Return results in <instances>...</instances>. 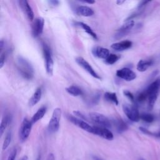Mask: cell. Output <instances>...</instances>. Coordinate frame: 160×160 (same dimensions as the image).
<instances>
[{
    "mask_svg": "<svg viewBox=\"0 0 160 160\" xmlns=\"http://www.w3.org/2000/svg\"><path fill=\"white\" fill-rule=\"evenodd\" d=\"M16 66L21 75L26 79H31L34 76V69L31 63L25 58L18 56Z\"/></svg>",
    "mask_w": 160,
    "mask_h": 160,
    "instance_id": "1",
    "label": "cell"
},
{
    "mask_svg": "<svg viewBox=\"0 0 160 160\" xmlns=\"http://www.w3.org/2000/svg\"><path fill=\"white\" fill-rule=\"evenodd\" d=\"M61 117V109L56 108L54 109L51 118L49 121L48 129L49 132L54 133L57 132L59 128V122Z\"/></svg>",
    "mask_w": 160,
    "mask_h": 160,
    "instance_id": "2",
    "label": "cell"
},
{
    "mask_svg": "<svg viewBox=\"0 0 160 160\" xmlns=\"http://www.w3.org/2000/svg\"><path fill=\"white\" fill-rule=\"evenodd\" d=\"M42 51L45 60V66L46 72L49 76H52L53 68H54V61L52 57V52L50 48L46 44H42Z\"/></svg>",
    "mask_w": 160,
    "mask_h": 160,
    "instance_id": "3",
    "label": "cell"
},
{
    "mask_svg": "<svg viewBox=\"0 0 160 160\" xmlns=\"http://www.w3.org/2000/svg\"><path fill=\"white\" fill-rule=\"evenodd\" d=\"M89 116L91 120L93 122L98 125V126L104 127L106 128L111 126L112 123L109 118L101 113H99L97 112H91L89 114Z\"/></svg>",
    "mask_w": 160,
    "mask_h": 160,
    "instance_id": "4",
    "label": "cell"
},
{
    "mask_svg": "<svg viewBox=\"0 0 160 160\" xmlns=\"http://www.w3.org/2000/svg\"><path fill=\"white\" fill-rule=\"evenodd\" d=\"M122 110L128 118L133 122H138L140 119V114L138 108L134 105L123 104Z\"/></svg>",
    "mask_w": 160,
    "mask_h": 160,
    "instance_id": "5",
    "label": "cell"
},
{
    "mask_svg": "<svg viewBox=\"0 0 160 160\" xmlns=\"http://www.w3.org/2000/svg\"><path fill=\"white\" fill-rule=\"evenodd\" d=\"M32 123L27 118H24L19 128V139L22 142L25 141L29 137L32 129Z\"/></svg>",
    "mask_w": 160,
    "mask_h": 160,
    "instance_id": "6",
    "label": "cell"
},
{
    "mask_svg": "<svg viewBox=\"0 0 160 160\" xmlns=\"http://www.w3.org/2000/svg\"><path fill=\"white\" fill-rule=\"evenodd\" d=\"M75 61L81 68H82L86 71H87L91 76H92L94 78L101 79L100 76L95 71V70L92 68L91 64L83 58L81 56L76 57L75 59Z\"/></svg>",
    "mask_w": 160,
    "mask_h": 160,
    "instance_id": "7",
    "label": "cell"
},
{
    "mask_svg": "<svg viewBox=\"0 0 160 160\" xmlns=\"http://www.w3.org/2000/svg\"><path fill=\"white\" fill-rule=\"evenodd\" d=\"M68 118L69 121H71L72 124L80 128L81 129L88 132L93 133V126H91V125H89L86 121L81 119H79L76 116H72L71 115H69Z\"/></svg>",
    "mask_w": 160,
    "mask_h": 160,
    "instance_id": "8",
    "label": "cell"
},
{
    "mask_svg": "<svg viewBox=\"0 0 160 160\" xmlns=\"http://www.w3.org/2000/svg\"><path fill=\"white\" fill-rule=\"evenodd\" d=\"M44 25V20L41 17L36 18L32 24L31 33L34 38L39 36L43 32Z\"/></svg>",
    "mask_w": 160,
    "mask_h": 160,
    "instance_id": "9",
    "label": "cell"
},
{
    "mask_svg": "<svg viewBox=\"0 0 160 160\" xmlns=\"http://www.w3.org/2000/svg\"><path fill=\"white\" fill-rule=\"evenodd\" d=\"M134 26V21L132 19L127 21L124 24L121 26V27H120V28L118 29L117 32L115 34V38L116 39H120L124 37L130 32Z\"/></svg>",
    "mask_w": 160,
    "mask_h": 160,
    "instance_id": "10",
    "label": "cell"
},
{
    "mask_svg": "<svg viewBox=\"0 0 160 160\" xmlns=\"http://www.w3.org/2000/svg\"><path fill=\"white\" fill-rule=\"evenodd\" d=\"M116 76L119 78L127 81H132L136 78V73L128 68H124L118 69L116 71Z\"/></svg>",
    "mask_w": 160,
    "mask_h": 160,
    "instance_id": "11",
    "label": "cell"
},
{
    "mask_svg": "<svg viewBox=\"0 0 160 160\" xmlns=\"http://www.w3.org/2000/svg\"><path fill=\"white\" fill-rule=\"evenodd\" d=\"M107 140H112L114 138L112 132L106 128L100 127L98 126H93V133Z\"/></svg>",
    "mask_w": 160,
    "mask_h": 160,
    "instance_id": "12",
    "label": "cell"
},
{
    "mask_svg": "<svg viewBox=\"0 0 160 160\" xmlns=\"http://www.w3.org/2000/svg\"><path fill=\"white\" fill-rule=\"evenodd\" d=\"M160 89V78L154 81L149 84L148 88L145 90L149 97L158 98V95Z\"/></svg>",
    "mask_w": 160,
    "mask_h": 160,
    "instance_id": "13",
    "label": "cell"
},
{
    "mask_svg": "<svg viewBox=\"0 0 160 160\" xmlns=\"http://www.w3.org/2000/svg\"><path fill=\"white\" fill-rule=\"evenodd\" d=\"M132 43L131 41L126 40V41H122L120 42H114L111 44V48L114 50H116L118 51H124L130 48L132 46Z\"/></svg>",
    "mask_w": 160,
    "mask_h": 160,
    "instance_id": "14",
    "label": "cell"
},
{
    "mask_svg": "<svg viewBox=\"0 0 160 160\" xmlns=\"http://www.w3.org/2000/svg\"><path fill=\"white\" fill-rule=\"evenodd\" d=\"M19 4L21 7V8L22 9V10L24 11V13L26 14V16L28 17V19L30 21H32L34 19V12L31 8V7L30 6L29 2L27 1H19Z\"/></svg>",
    "mask_w": 160,
    "mask_h": 160,
    "instance_id": "15",
    "label": "cell"
},
{
    "mask_svg": "<svg viewBox=\"0 0 160 160\" xmlns=\"http://www.w3.org/2000/svg\"><path fill=\"white\" fill-rule=\"evenodd\" d=\"M92 52L94 56H95L99 58L104 59H106L110 54L109 51L108 49L102 48V47H100V46H97V47L94 48L92 49Z\"/></svg>",
    "mask_w": 160,
    "mask_h": 160,
    "instance_id": "16",
    "label": "cell"
},
{
    "mask_svg": "<svg viewBox=\"0 0 160 160\" xmlns=\"http://www.w3.org/2000/svg\"><path fill=\"white\" fill-rule=\"evenodd\" d=\"M76 13L81 16L90 17L92 16L94 12L92 8L87 6H79L76 9Z\"/></svg>",
    "mask_w": 160,
    "mask_h": 160,
    "instance_id": "17",
    "label": "cell"
},
{
    "mask_svg": "<svg viewBox=\"0 0 160 160\" xmlns=\"http://www.w3.org/2000/svg\"><path fill=\"white\" fill-rule=\"evenodd\" d=\"M153 64V60L149 59H141L137 64V69L140 72L146 71L152 64Z\"/></svg>",
    "mask_w": 160,
    "mask_h": 160,
    "instance_id": "18",
    "label": "cell"
},
{
    "mask_svg": "<svg viewBox=\"0 0 160 160\" xmlns=\"http://www.w3.org/2000/svg\"><path fill=\"white\" fill-rule=\"evenodd\" d=\"M42 97V89L41 88H38L36 89L31 98L29 100V106L32 107L36 105L41 99Z\"/></svg>",
    "mask_w": 160,
    "mask_h": 160,
    "instance_id": "19",
    "label": "cell"
},
{
    "mask_svg": "<svg viewBox=\"0 0 160 160\" xmlns=\"http://www.w3.org/2000/svg\"><path fill=\"white\" fill-rule=\"evenodd\" d=\"M113 124H114L117 131L119 133H121L128 129L127 124L121 118H118L113 120Z\"/></svg>",
    "mask_w": 160,
    "mask_h": 160,
    "instance_id": "20",
    "label": "cell"
},
{
    "mask_svg": "<svg viewBox=\"0 0 160 160\" xmlns=\"http://www.w3.org/2000/svg\"><path fill=\"white\" fill-rule=\"evenodd\" d=\"M47 111V108L45 106H43L42 107H41L37 111L36 113L34 114V115L32 116V117L31 118V121L32 122V123H35L36 122H38V121L41 120L44 116L45 115L46 112Z\"/></svg>",
    "mask_w": 160,
    "mask_h": 160,
    "instance_id": "21",
    "label": "cell"
},
{
    "mask_svg": "<svg viewBox=\"0 0 160 160\" xmlns=\"http://www.w3.org/2000/svg\"><path fill=\"white\" fill-rule=\"evenodd\" d=\"M66 91L68 93H69V94L73 96H78L82 95L83 94L82 89L78 86H74V85H72L66 88Z\"/></svg>",
    "mask_w": 160,
    "mask_h": 160,
    "instance_id": "22",
    "label": "cell"
},
{
    "mask_svg": "<svg viewBox=\"0 0 160 160\" xmlns=\"http://www.w3.org/2000/svg\"><path fill=\"white\" fill-rule=\"evenodd\" d=\"M77 25H78L79 26H81L84 30L85 32H86L89 35H90L95 40H97L98 39L97 34L93 31L92 28L89 26H88L87 24L82 22H78Z\"/></svg>",
    "mask_w": 160,
    "mask_h": 160,
    "instance_id": "23",
    "label": "cell"
},
{
    "mask_svg": "<svg viewBox=\"0 0 160 160\" xmlns=\"http://www.w3.org/2000/svg\"><path fill=\"white\" fill-rule=\"evenodd\" d=\"M11 118L9 115H5L3 116V118H2L1 122V125H0V135L1 136H2L4 132L5 131V129H6L7 126H8Z\"/></svg>",
    "mask_w": 160,
    "mask_h": 160,
    "instance_id": "24",
    "label": "cell"
},
{
    "mask_svg": "<svg viewBox=\"0 0 160 160\" xmlns=\"http://www.w3.org/2000/svg\"><path fill=\"white\" fill-rule=\"evenodd\" d=\"M104 96V98L106 101H108L109 102H111L115 104L116 105L118 104L119 102H118V97H117V95L115 92H105Z\"/></svg>",
    "mask_w": 160,
    "mask_h": 160,
    "instance_id": "25",
    "label": "cell"
},
{
    "mask_svg": "<svg viewBox=\"0 0 160 160\" xmlns=\"http://www.w3.org/2000/svg\"><path fill=\"white\" fill-rule=\"evenodd\" d=\"M140 119L146 122L150 123L154 121V116L149 113H142L140 114Z\"/></svg>",
    "mask_w": 160,
    "mask_h": 160,
    "instance_id": "26",
    "label": "cell"
},
{
    "mask_svg": "<svg viewBox=\"0 0 160 160\" xmlns=\"http://www.w3.org/2000/svg\"><path fill=\"white\" fill-rule=\"evenodd\" d=\"M12 139V133L11 132H8L6 134V136L5 137V139L4 140L3 144H2V149L5 150L8 148V147L9 146Z\"/></svg>",
    "mask_w": 160,
    "mask_h": 160,
    "instance_id": "27",
    "label": "cell"
},
{
    "mask_svg": "<svg viewBox=\"0 0 160 160\" xmlns=\"http://www.w3.org/2000/svg\"><path fill=\"white\" fill-rule=\"evenodd\" d=\"M119 59V56L114 54H110L109 56L105 59L106 62L108 64H113L115 63L118 59Z\"/></svg>",
    "mask_w": 160,
    "mask_h": 160,
    "instance_id": "28",
    "label": "cell"
},
{
    "mask_svg": "<svg viewBox=\"0 0 160 160\" xmlns=\"http://www.w3.org/2000/svg\"><path fill=\"white\" fill-rule=\"evenodd\" d=\"M148 98V94L146 92V91H144L142 92H141V93H139L136 98V100L138 102H142L144 101H145Z\"/></svg>",
    "mask_w": 160,
    "mask_h": 160,
    "instance_id": "29",
    "label": "cell"
},
{
    "mask_svg": "<svg viewBox=\"0 0 160 160\" xmlns=\"http://www.w3.org/2000/svg\"><path fill=\"white\" fill-rule=\"evenodd\" d=\"M123 93L124 94L125 96H126L129 100H131L132 102H134V95L132 94L131 92H130L128 90H124L123 91Z\"/></svg>",
    "mask_w": 160,
    "mask_h": 160,
    "instance_id": "30",
    "label": "cell"
},
{
    "mask_svg": "<svg viewBox=\"0 0 160 160\" xmlns=\"http://www.w3.org/2000/svg\"><path fill=\"white\" fill-rule=\"evenodd\" d=\"M16 154H17V150L16 148H14L10 152V154L8 158V160H15Z\"/></svg>",
    "mask_w": 160,
    "mask_h": 160,
    "instance_id": "31",
    "label": "cell"
},
{
    "mask_svg": "<svg viewBox=\"0 0 160 160\" xmlns=\"http://www.w3.org/2000/svg\"><path fill=\"white\" fill-rule=\"evenodd\" d=\"M6 52H4L3 53L1 54V57H0V68L1 69L4 63H5V60H6Z\"/></svg>",
    "mask_w": 160,
    "mask_h": 160,
    "instance_id": "32",
    "label": "cell"
},
{
    "mask_svg": "<svg viewBox=\"0 0 160 160\" xmlns=\"http://www.w3.org/2000/svg\"><path fill=\"white\" fill-rule=\"evenodd\" d=\"M73 113H74V114L75 115L76 117H77V118H78L79 119H81L82 120L86 119V116L82 113H81V112H79L78 111H73Z\"/></svg>",
    "mask_w": 160,
    "mask_h": 160,
    "instance_id": "33",
    "label": "cell"
},
{
    "mask_svg": "<svg viewBox=\"0 0 160 160\" xmlns=\"http://www.w3.org/2000/svg\"><path fill=\"white\" fill-rule=\"evenodd\" d=\"M49 3L50 4H51L52 6H58L59 3V2L58 1H56V0H52V1H48Z\"/></svg>",
    "mask_w": 160,
    "mask_h": 160,
    "instance_id": "34",
    "label": "cell"
},
{
    "mask_svg": "<svg viewBox=\"0 0 160 160\" xmlns=\"http://www.w3.org/2000/svg\"><path fill=\"white\" fill-rule=\"evenodd\" d=\"M148 2H149V1H141L140 2V4L138 6V9H141L145 5H146V4H148Z\"/></svg>",
    "mask_w": 160,
    "mask_h": 160,
    "instance_id": "35",
    "label": "cell"
},
{
    "mask_svg": "<svg viewBox=\"0 0 160 160\" xmlns=\"http://www.w3.org/2000/svg\"><path fill=\"white\" fill-rule=\"evenodd\" d=\"M47 160H54V156L52 153H50L47 158Z\"/></svg>",
    "mask_w": 160,
    "mask_h": 160,
    "instance_id": "36",
    "label": "cell"
},
{
    "mask_svg": "<svg viewBox=\"0 0 160 160\" xmlns=\"http://www.w3.org/2000/svg\"><path fill=\"white\" fill-rule=\"evenodd\" d=\"M4 44V43L3 40H1V42H0V50H1V51L2 50V49H3Z\"/></svg>",
    "mask_w": 160,
    "mask_h": 160,
    "instance_id": "37",
    "label": "cell"
},
{
    "mask_svg": "<svg viewBox=\"0 0 160 160\" xmlns=\"http://www.w3.org/2000/svg\"><path fill=\"white\" fill-rule=\"evenodd\" d=\"M82 2H84V3H88V4H94L95 2L94 1H82Z\"/></svg>",
    "mask_w": 160,
    "mask_h": 160,
    "instance_id": "38",
    "label": "cell"
},
{
    "mask_svg": "<svg viewBox=\"0 0 160 160\" xmlns=\"http://www.w3.org/2000/svg\"><path fill=\"white\" fill-rule=\"evenodd\" d=\"M125 1H116V3L118 4V5H121V4H122L123 2H124Z\"/></svg>",
    "mask_w": 160,
    "mask_h": 160,
    "instance_id": "39",
    "label": "cell"
},
{
    "mask_svg": "<svg viewBox=\"0 0 160 160\" xmlns=\"http://www.w3.org/2000/svg\"><path fill=\"white\" fill-rule=\"evenodd\" d=\"M93 158H94V160H102V159H101V158H98V157H96V156H94Z\"/></svg>",
    "mask_w": 160,
    "mask_h": 160,
    "instance_id": "40",
    "label": "cell"
},
{
    "mask_svg": "<svg viewBox=\"0 0 160 160\" xmlns=\"http://www.w3.org/2000/svg\"><path fill=\"white\" fill-rule=\"evenodd\" d=\"M21 160H28V156H24V157L22 158V159Z\"/></svg>",
    "mask_w": 160,
    "mask_h": 160,
    "instance_id": "41",
    "label": "cell"
},
{
    "mask_svg": "<svg viewBox=\"0 0 160 160\" xmlns=\"http://www.w3.org/2000/svg\"><path fill=\"white\" fill-rule=\"evenodd\" d=\"M41 154H39L36 158V160H41Z\"/></svg>",
    "mask_w": 160,
    "mask_h": 160,
    "instance_id": "42",
    "label": "cell"
},
{
    "mask_svg": "<svg viewBox=\"0 0 160 160\" xmlns=\"http://www.w3.org/2000/svg\"><path fill=\"white\" fill-rule=\"evenodd\" d=\"M140 160H144V159H140Z\"/></svg>",
    "mask_w": 160,
    "mask_h": 160,
    "instance_id": "43",
    "label": "cell"
}]
</instances>
